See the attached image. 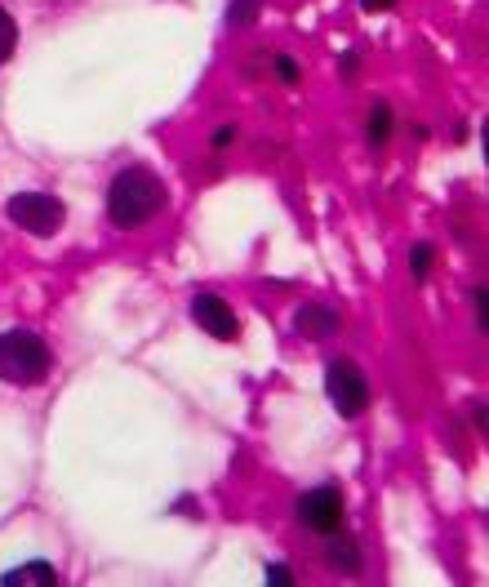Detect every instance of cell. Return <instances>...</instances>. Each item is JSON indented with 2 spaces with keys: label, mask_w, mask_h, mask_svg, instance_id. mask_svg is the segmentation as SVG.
Instances as JSON below:
<instances>
[{
  "label": "cell",
  "mask_w": 489,
  "mask_h": 587,
  "mask_svg": "<svg viewBox=\"0 0 489 587\" xmlns=\"http://www.w3.org/2000/svg\"><path fill=\"white\" fill-rule=\"evenodd\" d=\"M14 49H19V23H14L5 10H0V62H5Z\"/></svg>",
  "instance_id": "7c38bea8"
},
{
  "label": "cell",
  "mask_w": 489,
  "mask_h": 587,
  "mask_svg": "<svg viewBox=\"0 0 489 587\" xmlns=\"http://www.w3.org/2000/svg\"><path fill=\"white\" fill-rule=\"evenodd\" d=\"M165 210V183L152 169H120L107 187V219L116 227H143Z\"/></svg>",
  "instance_id": "6da1fadb"
},
{
  "label": "cell",
  "mask_w": 489,
  "mask_h": 587,
  "mask_svg": "<svg viewBox=\"0 0 489 587\" xmlns=\"http://www.w3.org/2000/svg\"><path fill=\"white\" fill-rule=\"evenodd\" d=\"M232 134H236V129H219V134H214V148H228V143H232Z\"/></svg>",
  "instance_id": "e0dca14e"
},
{
  "label": "cell",
  "mask_w": 489,
  "mask_h": 587,
  "mask_svg": "<svg viewBox=\"0 0 489 587\" xmlns=\"http://www.w3.org/2000/svg\"><path fill=\"white\" fill-rule=\"evenodd\" d=\"M299 520H303L307 530H316V535L338 530V526H342V494H338V485H316V490H307V494L299 498Z\"/></svg>",
  "instance_id": "5b68a950"
},
{
  "label": "cell",
  "mask_w": 489,
  "mask_h": 587,
  "mask_svg": "<svg viewBox=\"0 0 489 587\" xmlns=\"http://www.w3.org/2000/svg\"><path fill=\"white\" fill-rule=\"evenodd\" d=\"M387 134H392V111H387V103H374V116H370V143L383 148Z\"/></svg>",
  "instance_id": "30bf717a"
},
{
  "label": "cell",
  "mask_w": 489,
  "mask_h": 587,
  "mask_svg": "<svg viewBox=\"0 0 489 587\" xmlns=\"http://www.w3.org/2000/svg\"><path fill=\"white\" fill-rule=\"evenodd\" d=\"M54 578H58V574H54L49 561H27V565H19V570L0 574V587H49Z\"/></svg>",
  "instance_id": "ba28073f"
},
{
  "label": "cell",
  "mask_w": 489,
  "mask_h": 587,
  "mask_svg": "<svg viewBox=\"0 0 489 587\" xmlns=\"http://www.w3.org/2000/svg\"><path fill=\"white\" fill-rule=\"evenodd\" d=\"M276 68H281V81H299V62L281 58V62H276Z\"/></svg>",
  "instance_id": "9a60e30c"
},
{
  "label": "cell",
  "mask_w": 489,
  "mask_h": 587,
  "mask_svg": "<svg viewBox=\"0 0 489 587\" xmlns=\"http://www.w3.org/2000/svg\"><path fill=\"white\" fill-rule=\"evenodd\" d=\"M54 369V352L40 334L32 330H10V334H0V378L5 383H40L45 374Z\"/></svg>",
  "instance_id": "7a4b0ae2"
},
{
  "label": "cell",
  "mask_w": 489,
  "mask_h": 587,
  "mask_svg": "<svg viewBox=\"0 0 489 587\" xmlns=\"http://www.w3.org/2000/svg\"><path fill=\"white\" fill-rule=\"evenodd\" d=\"M325 391H329V406L342 414V419H357V414H365V406H370V383H365V374L352 365V361H329V369H325Z\"/></svg>",
  "instance_id": "277c9868"
},
{
  "label": "cell",
  "mask_w": 489,
  "mask_h": 587,
  "mask_svg": "<svg viewBox=\"0 0 489 587\" xmlns=\"http://www.w3.org/2000/svg\"><path fill=\"white\" fill-rule=\"evenodd\" d=\"M471 303H476V325L485 330V290H476V294H471Z\"/></svg>",
  "instance_id": "2e32d148"
},
{
  "label": "cell",
  "mask_w": 489,
  "mask_h": 587,
  "mask_svg": "<svg viewBox=\"0 0 489 587\" xmlns=\"http://www.w3.org/2000/svg\"><path fill=\"white\" fill-rule=\"evenodd\" d=\"M432 245H414V254H409V272H414V281H428V272H432Z\"/></svg>",
  "instance_id": "4fadbf2b"
},
{
  "label": "cell",
  "mask_w": 489,
  "mask_h": 587,
  "mask_svg": "<svg viewBox=\"0 0 489 587\" xmlns=\"http://www.w3.org/2000/svg\"><path fill=\"white\" fill-rule=\"evenodd\" d=\"M361 5H365V10H387L392 0H361Z\"/></svg>",
  "instance_id": "ac0fdd59"
},
{
  "label": "cell",
  "mask_w": 489,
  "mask_h": 587,
  "mask_svg": "<svg viewBox=\"0 0 489 587\" xmlns=\"http://www.w3.org/2000/svg\"><path fill=\"white\" fill-rule=\"evenodd\" d=\"M258 10H263V0H232V5H228V23L232 27H249L258 19Z\"/></svg>",
  "instance_id": "8fae6325"
},
{
  "label": "cell",
  "mask_w": 489,
  "mask_h": 587,
  "mask_svg": "<svg viewBox=\"0 0 489 587\" xmlns=\"http://www.w3.org/2000/svg\"><path fill=\"white\" fill-rule=\"evenodd\" d=\"M5 214H10V223H19L32 236H54L67 223L62 201H58V196H49V191H19V196H10Z\"/></svg>",
  "instance_id": "3957f363"
},
{
  "label": "cell",
  "mask_w": 489,
  "mask_h": 587,
  "mask_svg": "<svg viewBox=\"0 0 489 587\" xmlns=\"http://www.w3.org/2000/svg\"><path fill=\"white\" fill-rule=\"evenodd\" d=\"M290 578H294V574H290L281 561H276V565H267V583H271V587H290Z\"/></svg>",
  "instance_id": "5bb4252c"
},
{
  "label": "cell",
  "mask_w": 489,
  "mask_h": 587,
  "mask_svg": "<svg viewBox=\"0 0 489 587\" xmlns=\"http://www.w3.org/2000/svg\"><path fill=\"white\" fill-rule=\"evenodd\" d=\"M329 565H338L342 574H357V570H361V552H357L352 535L329 530Z\"/></svg>",
  "instance_id": "9c48e42d"
},
{
  "label": "cell",
  "mask_w": 489,
  "mask_h": 587,
  "mask_svg": "<svg viewBox=\"0 0 489 587\" xmlns=\"http://www.w3.org/2000/svg\"><path fill=\"white\" fill-rule=\"evenodd\" d=\"M191 316H196V325L205 334H214V339H236L241 334V320H236V312L219 298V294H196V303H191Z\"/></svg>",
  "instance_id": "8992f818"
},
{
  "label": "cell",
  "mask_w": 489,
  "mask_h": 587,
  "mask_svg": "<svg viewBox=\"0 0 489 587\" xmlns=\"http://www.w3.org/2000/svg\"><path fill=\"white\" fill-rule=\"evenodd\" d=\"M294 330L303 339H329V334H338V312L325 303H303L294 312Z\"/></svg>",
  "instance_id": "52a82bcc"
}]
</instances>
